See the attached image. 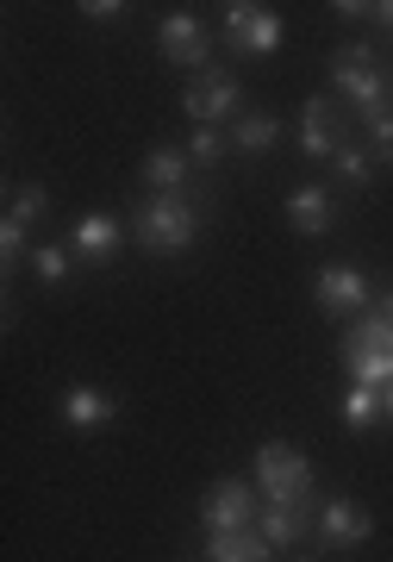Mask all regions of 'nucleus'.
<instances>
[{"instance_id":"obj_1","label":"nucleus","mask_w":393,"mask_h":562,"mask_svg":"<svg viewBox=\"0 0 393 562\" xmlns=\"http://www.w3.org/2000/svg\"><path fill=\"white\" fill-rule=\"evenodd\" d=\"M332 81H337V94H344V101H356V113H362V120L388 113V101H393L388 63H374L369 44H350V50H337V57H332Z\"/></svg>"},{"instance_id":"obj_2","label":"nucleus","mask_w":393,"mask_h":562,"mask_svg":"<svg viewBox=\"0 0 393 562\" xmlns=\"http://www.w3.org/2000/svg\"><path fill=\"white\" fill-rule=\"evenodd\" d=\"M344 362H350V382H362V387H388L393 382V306L356 319L350 344H344Z\"/></svg>"},{"instance_id":"obj_3","label":"nucleus","mask_w":393,"mask_h":562,"mask_svg":"<svg viewBox=\"0 0 393 562\" xmlns=\"http://www.w3.org/2000/svg\"><path fill=\"white\" fill-rule=\"evenodd\" d=\"M200 238V213L188 206V194H150L138 206V244L144 250H188Z\"/></svg>"},{"instance_id":"obj_4","label":"nucleus","mask_w":393,"mask_h":562,"mask_svg":"<svg viewBox=\"0 0 393 562\" xmlns=\"http://www.w3.org/2000/svg\"><path fill=\"white\" fill-rule=\"evenodd\" d=\"M256 487H262L269 501L306 506L313 501V462L300 457L294 443H262V450H256Z\"/></svg>"},{"instance_id":"obj_5","label":"nucleus","mask_w":393,"mask_h":562,"mask_svg":"<svg viewBox=\"0 0 393 562\" xmlns=\"http://www.w3.org/2000/svg\"><path fill=\"white\" fill-rule=\"evenodd\" d=\"M237 76H225V69H206V76H188V88H181V113H194L200 125H218V120H237Z\"/></svg>"},{"instance_id":"obj_6","label":"nucleus","mask_w":393,"mask_h":562,"mask_svg":"<svg viewBox=\"0 0 393 562\" xmlns=\"http://www.w3.org/2000/svg\"><path fill=\"white\" fill-rule=\"evenodd\" d=\"M256 513H262V506H256V487L225 475V482H213V494L200 506V525H206V531H250Z\"/></svg>"},{"instance_id":"obj_7","label":"nucleus","mask_w":393,"mask_h":562,"mask_svg":"<svg viewBox=\"0 0 393 562\" xmlns=\"http://www.w3.org/2000/svg\"><path fill=\"white\" fill-rule=\"evenodd\" d=\"M225 38H232L237 50H250V57H269L281 44V13L256 7V0H232V7H225Z\"/></svg>"},{"instance_id":"obj_8","label":"nucleus","mask_w":393,"mask_h":562,"mask_svg":"<svg viewBox=\"0 0 393 562\" xmlns=\"http://www.w3.org/2000/svg\"><path fill=\"white\" fill-rule=\"evenodd\" d=\"M157 44H162V57L181 63V69H194V76L213 69V44H206V25H200L194 13H169L162 32H157Z\"/></svg>"},{"instance_id":"obj_9","label":"nucleus","mask_w":393,"mask_h":562,"mask_svg":"<svg viewBox=\"0 0 393 562\" xmlns=\"http://www.w3.org/2000/svg\"><path fill=\"white\" fill-rule=\"evenodd\" d=\"M313 294H318V306H325L332 319L337 313H362V306H369V276L350 269V262H332V269H318Z\"/></svg>"},{"instance_id":"obj_10","label":"nucleus","mask_w":393,"mask_h":562,"mask_svg":"<svg viewBox=\"0 0 393 562\" xmlns=\"http://www.w3.org/2000/svg\"><path fill=\"white\" fill-rule=\"evenodd\" d=\"M300 150L306 157H337L344 150V113H337L332 94L306 101V113H300Z\"/></svg>"},{"instance_id":"obj_11","label":"nucleus","mask_w":393,"mask_h":562,"mask_svg":"<svg viewBox=\"0 0 393 562\" xmlns=\"http://www.w3.org/2000/svg\"><path fill=\"white\" fill-rule=\"evenodd\" d=\"M206 562H276V543L262 531H206Z\"/></svg>"},{"instance_id":"obj_12","label":"nucleus","mask_w":393,"mask_h":562,"mask_svg":"<svg viewBox=\"0 0 393 562\" xmlns=\"http://www.w3.org/2000/svg\"><path fill=\"white\" fill-rule=\"evenodd\" d=\"M318 531H325V543H362L374 531V519L356 501H325L318 506Z\"/></svg>"},{"instance_id":"obj_13","label":"nucleus","mask_w":393,"mask_h":562,"mask_svg":"<svg viewBox=\"0 0 393 562\" xmlns=\"http://www.w3.org/2000/svg\"><path fill=\"white\" fill-rule=\"evenodd\" d=\"M306 506H313V501H306ZM306 506L269 501V506H262V513H256V531H262V538L276 543V550H281V543H300V538H306V531H313V519H306Z\"/></svg>"},{"instance_id":"obj_14","label":"nucleus","mask_w":393,"mask_h":562,"mask_svg":"<svg viewBox=\"0 0 393 562\" xmlns=\"http://www.w3.org/2000/svg\"><path fill=\"white\" fill-rule=\"evenodd\" d=\"M288 225H294V232H306V238H318V232H332V194H325V188H294V194H288Z\"/></svg>"},{"instance_id":"obj_15","label":"nucleus","mask_w":393,"mask_h":562,"mask_svg":"<svg viewBox=\"0 0 393 562\" xmlns=\"http://www.w3.org/2000/svg\"><path fill=\"white\" fill-rule=\"evenodd\" d=\"M119 238H125V232H119V220L113 213H88V220H76V257H88V262H106L119 250Z\"/></svg>"},{"instance_id":"obj_16","label":"nucleus","mask_w":393,"mask_h":562,"mask_svg":"<svg viewBox=\"0 0 393 562\" xmlns=\"http://www.w3.org/2000/svg\"><path fill=\"white\" fill-rule=\"evenodd\" d=\"M63 419L76 425V431H100V425H113V401L100 387H69L63 394Z\"/></svg>"},{"instance_id":"obj_17","label":"nucleus","mask_w":393,"mask_h":562,"mask_svg":"<svg viewBox=\"0 0 393 562\" xmlns=\"http://www.w3.org/2000/svg\"><path fill=\"white\" fill-rule=\"evenodd\" d=\"M276 138H281V120H276V113H237L232 144L244 150V157H262V150H276Z\"/></svg>"},{"instance_id":"obj_18","label":"nucleus","mask_w":393,"mask_h":562,"mask_svg":"<svg viewBox=\"0 0 393 562\" xmlns=\"http://www.w3.org/2000/svg\"><path fill=\"white\" fill-rule=\"evenodd\" d=\"M144 181H150L157 194H181V181H188V150H176V144L150 150V162H144Z\"/></svg>"},{"instance_id":"obj_19","label":"nucleus","mask_w":393,"mask_h":562,"mask_svg":"<svg viewBox=\"0 0 393 562\" xmlns=\"http://www.w3.org/2000/svg\"><path fill=\"white\" fill-rule=\"evenodd\" d=\"M381 413H388V406H381V387L350 382V394H344V425H350V431H369Z\"/></svg>"},{"instance_id":"obj_20","label":"nucleus","mask_w":393,"mask_h":562,"mask_svg":"<svg viewBox=\"0 0 393 562\" xmlns=\"http://www.w3.org/2000/svg\"><path fill=\"white\" fill-rule=\"evenodd\" d=\"M44 206H50V194H44L38 181H25L20 194H13V206H7V220H20V225H32V220H44Z\"/></svg>"},{"instance_id":"obj_21","label":"nucleus","mask_w":393,"mask_h":562,"mask_svg":"<svg viewBox=\"0 0 393 562\" xmlns=\"http://www.w3.org/2000/svg\"><path fill=\"white\" fill-rule=\"evenodd\" d=\"M225 150H232V138H225L218 125H200V132H194V144H188V157H194V162H218Z\"/></svg>"},{"instance_id":"obj_22","label":"nucleus","mask_w":393,"mask_h":562,"mask_svg":"<svg viewBox=\"0 0 393 562\" xmlns=\"http://www.w3.org/2000/svg\"><path fill=\"white\" fill-rule=\"evenodd\" d=\"M32 269H38V281H63V276H69V250L38 244V250H32Z\"/></svg>"},{"instance_id":"obj_23","label":"nucleus","mask_w":393,"mask_h":562,"mask_svg":"<svg viewBox=\"0 0 393 562\" xmlns=\"http://www.w3.org/2000/svg\"><path fill=\"white\" fill-rule=\"evenodd\" d=\"M332 162H337V176L350 181V188H369V157H362V150H350V144H344Z\"/></svg>"},{"instance_id":"obj_24","label":"nucleus","mask_w":393,"mask_h":562,"mask_svg":"<svg viewBox=\"0 0 393 562\" xmlns=\"http://www.w3.org/2000/svg\"><path fill=\"white\" fill-rule=\"evenodd\" d=\"M369 138H374V150H381V162H393V106L369 120Z\"/></svg>"},{"instance_id":"obj_25","label":"nucleus","mask_w":393,"mask_h":562,"mask_svg":"<svg viewBox=\"0 0 393 562\" xmlns=\"http://www.w3.org/2000/svg\"><path fill=\"white\" fill-rule=\"evenodd\" d=\"M0 250H7V257H25V225L20 220L0 225Z\"/></svg>"},{"instance_id":"obj_26","label":"nucleus","mask_w":393,"mask_h":562,"mask_svg":"<svg viewBox=\"0 0 393 562\" xmlns=\"http://www.w3.org/2000/svg\"><path fill=\"white\" fill-rule=\"evenodd\" d=\"M81 13H88V20H119V13H125V7H119V0H88V7H81Z\"/></svg>"},{"instance_id":"obj_27","label":"nucleus","mask_w":393,"mask_h":562,"mask_svg":"<svg viewBox=\"0 0 393 562\" xmlns=\"http://www.w3.org/2000/svg\"><path fill=\"white\" fill-rule=\"evenodd\" d=\"M374 13H381V20H388V32H393V0H388V7H374Z\"/></svg>"},{"instance_id":"obj_28","label":"nucleus","mask_w":393,"mask_h":562,"mask_svg":"<svg viewBox=\"0 0 393 562\" xmlns=\"http://www.w3.org/2000/svg\"><path fill=\"white\" fill-rule=\"evenodd\" d=\"M381 406H388V413H393V382H388V387H381Z\"/></svg>"},{"instance_id":"obj_29","label":"nucleus","mask_w":393,"mask_h":562,"mask_svg":"<svg viewBox=\"0 0 393 562\" xmlns=\"http://www.w3.org/2000/svg\"><path fill=\"white\" fill-rule=\"evenodd\" d=\"M388 306H393V301H388Z\"/></svg>"}]
</instances>
